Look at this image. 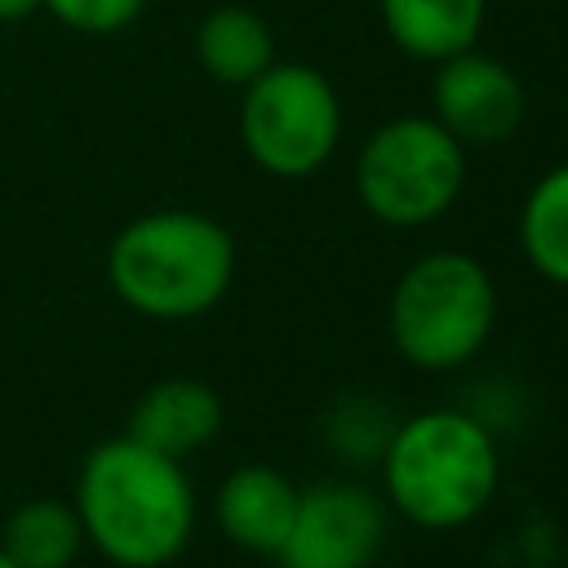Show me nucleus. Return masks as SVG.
Listing matches in <instances>:
<instances>
[{"label":"nucleus","mask_w":568,"mask_h":568,"mask_svg":"<svg viewBox=\"0 0 568 568\" xmlns=\"http://www.w3.org/2000/svg\"><path fill=\"white\" fill-rule=\"evenodd\" d=\"M430 115L462 146H493L519 133L528 115L524 80L479 44L435 62L430 80Z\"/></svg>","instance_id":"8"},{"label":"nucleus","mask_w":568,"mask_h":568,"mask_svg":"<svg viewBox=\"0 0 568 568\" xmlns=\"http://www.w3.org/2000/svg\"><path fill=\"white\" fill-rule=\"evenodd\" d=\"M377 13L399 53L435 67L479 44L488 0H377Z\"/></svg>","instance_id":"11"},{"label":"nucleus","mask_w":568,"mask_h":568,"mask_svg":"<svg viewBox=\"0 0 568 568\" xmlns=\"http://www.w3.org/2000/svg\"><path fill=\"white\" fill-rule=\"evenodd\" d=\"M115 297L146 320H195L235 280L231 231L195 209H155L124 222L106 248Z\"/></svg>","instance_id":"3"},{"label":"nucleus","mask_w":568,"mask_h":568,"mask_svg":"<svg viewBox=\"0 0 568 568\" xmlns=\"http://www.w3.org/2000/svg\"><path fill=\"white\" fill-rule=\"evenodd\" d=\"M515 231H519L524 262L541 280L568 288V160L546 169L528 186V195L519 204V226Z\"/></svg>","instance_id":"13"},{"label":"nucleus","mask_w":568,"mask_h":568,"mask_svg":"<svg viewBox=\"0 0 568 568\" xmlns=\"http://www.w3.org/2000/svg\"><path fill=\"white\" fill-rule=\"evenodd\" d=\"M390 506L359 479H324L297 493L293 524L271 555L280 568H368L382 555Z\"/></svg>","instance_id":"7"},{"label":"nucleus","mask_w":568,"mask_h":568,"mask_svg":"<svg viewBox=\"0 0 568 568\" xmlns=\"http://www.w3.org/2000/svg\"><path fill=\"white\" fill-rule=\"evenodd\" d=\"M222 430V395L200 377H164L129 413V439L164 453V457H191Z\"/></svg>","instance_id":"10"},{"label":"nucleus","mask_w":568,"mask_h":568,"mask_svg":"<svg viewBox=\"0 0 568 568\" xmlns=\"http://www.w3.org/2000/svg\"><path fill=\"white\" fill-rule=\"evenodd\" d=\"M466 186V146L435 115H395L377 124L355 155V195L390 231L439 222Z\"/></svg>","instance_id":"5"},{"label":"nucleus","mask_w":568,"mask_h":568,"mask_svg":"<svg viewBox=\"0 0 568 568\" xmlns=\"http://www.w3.org/2000/svg\"><path fill=\"white\" fill-rule=\"evenodd\" d=\"M382 470V501L426 532L475 524L501 484V448L475 408H422L395 422Z\"/></svg>","instance_id":"2"},{"label":"nucleus","mask_w":568,"mask_h":568,"mask_svg":"<svg viewBox=\"0 0 568 568\" xmlns=\"http://www.w3.org/2000/svg\"><path fill=\"white\" fill-rule=\"evenodd\" d=\"M395 422H399L395 404H386L382 395L346 390L324 413V439H328L337 462H346V466H377Z\"/></svg>","instance_id":"15"},{"label":"nucleus","mask_w":568,"mask_h":568,"mask_svg":"<svg viewBox=\"0 0 568 568\" xmlns=\"http://www.w3.org/2000/svg\"><path fill=\"white\" fill-rule=\"evenodd\" d=\"M297 484L266 466V462H248V466H235L217 497H213V515H217V528L226 541H235L240 550H253V555H275L288 524H293V510H297Z\"/></svg>","instance_id":"9"},{"label":"nucleus","mask_w":568,"mask_h":568,"mask_svg":"<svg viewBox=\"0 0 568 568\" xmlns=\"http://www.w3.org/2000/svg\"><path fill=\"white\" fill-rule=\"evenodd\" d=\"M386 324L404 364L422 373L466 368L497 328L493 271L462 248H430L399 271Z\"/></svg>","instance_id":"4"},{"label":"nucleus","mask_w":568,"mask_h":568,"mask_svg":"<svg viewBox=\"0 0 568 568\" xmlns=\"http://www.w3.org/2000/svg\"><path fill=\"white\" fill-rule=\"evenodd\" d=\"M75 515L102 559L120 568H164L195 532V488L178 457L115 435L84 457Z\"/></svg>","instance_id":"1"},{"label":"nucleus","mask_w":568,"mask_h":568,"mask_svg":"<svg viewBox=\"0 0 568 568\" xmlns=\"http://www.w3.org/2000/svg\"><path fill=\"white\" fill-rule=\"evenodd\" d=\"M36 9H44V0H0V22H22Z\"/></svg>","instance_id":"17"},{"label":"nucleus","mask_w":568,"mask_h":568,"mask_svg":"<svg viewBox=\"0 0 568 568\" xmlns=\"http://www.w3.org/2000/svg\"><path fill=\"white\" fill-rule=\"evenodd\" d=\"M80 546H84V524L75 506L53 497H36L18 506L0 537V550L18 568H67L80 555Z\"/></svg>","instance_id":"14"},{"label":"nucleus","mask_w":568,"mask_h":568,"mask_svg":"<svg viewBox=\"0 0 568 568\" xmlns=\"http://www.w3.org/2000/svg\"><path fill=\"white\" fill-rule=\"evenodd\" d=\"M244 155L284 182L320 173L342 142V98L311 62H271L240 98Z\"/></svg>","instance_id":"6"},{"label":"nucleus","mask_w":568,"mask_h":568,"mask_svg":"<svg viewBox=\"0 0 568 568\" xmlns=\"http://www.w3.org/2000/svg\"><path fill=\"white\" fill-rule=\"evenodd\" d=\"M44 9L71 31L111 36V31H124L146 9V0H44Z\"/></svg>","instance_id":"16"},{"label":"nucleus","mask_w":568,"mask_h":568,"mask_svg":"<svg viewBox=\"0 0 568 568\" xmlns=\"http://www.w3.org/2000/svg\"><path fill=\"white\" fill-rule=\"evenodd\" d=\"M195 62L217 84L244 89L275 62V31L248 4H217L195 27Z\"/></svg>","instance_id":"12"},{"label":"nucleus","mask_w":568,"mask_h":568,"mask_svg":"<svg viewBox=\"0 0 568 568\" xmlns=\"http://www.w3.org/2000/svg\"><path fill=\"white\" fill-rule=\"evenodd\" d=\"M0 568H18V564H13V559H9L4 550H0Z\"/></svg>","instance_id":"18"}]
</instances>
